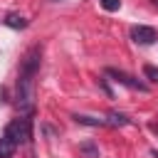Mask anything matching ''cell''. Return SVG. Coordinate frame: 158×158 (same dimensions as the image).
Listing matches in <instances>:
<instances>
[{
  "mask_svg": "<svg viewBox=\"0 0 158 158\" xmlns=\"http://www.w3.org/2000/svg\"><path fill=\"white\" fill-rule=\"evenodd\" d=\"M40 59H42V49L40 47H32L25 59H22V67H20V77H17V106L25 116L32 114L35 109V77H37V69H40Z\"/></svg>",
  "mask_w": 158,
  "mask_h": 158,
  "instance_id": "obj_1",
  "label": "cell"
},
{
  "mask_svg": "<svg viewBox=\"0 0 158 158\" xmlns=\"http://www.w3.org/2000/svg\"><path fill=\"white\" fill-rule=\"evenodd\" d=\"M30 128H32V118H30V116H22V118H15L12 123H7L5 136H7L15 146H22V143L30 141Z\"/></svg>",
  "mask_w": 158,
  "mask_h": 158,
  "instance_id": "obj_2",
  "label": "cell"
},
{
  "mask_svg": "<svg viewBox=\"0 0 158 158\" xmlns=\"http://www.w3.org/2000/svg\"><path fill=\"white\" fill-rule=\"evenodd\" d=\"M106 74L109 77H114L118 84H123V86H128V89H138V91H148V86L143 84V81H138V79H133L131 74H126V72H121V69H114V67H109L106 69Z\"/></svg>",
  "mask_w": 158,
  "mask_h": 158,
  "instance_id": "obj_3",
  "label": "cell"
},
{
  "mask_svg": "<svg viewBox=\"0 0 158 158\" xmlns=\"http://www.w3.org/2000/svg\"><path fill=\"white\" fill-rule=\"evenodd\" d=\"M131 40H133L136 44H153V42L158 40V35H156V30L148 27V25H136V27L131 30Z\"/></svg>",
  "mask_w": 158,
  "mask_h": 158,
  "instance_id": "obj_4",
  "label": "cell"
},
{
  "mask_svg": "<svg viewBox=\"0 0 158 158\" xmlns=\"http://www.w3.org/2000/svg\"><path fill=\"white\" fill-rule=\"evenodd\" d=\"M72 118L81 126H106V118H96V116H86V114H74Z\"/></svg>",
  "mask_w": 158,
  "mask_h": 158,
  "instance_id": "obj_5",
  "label": "cell"
},
{
  "mask_svg": "<svg viewBox=\"0 0 158 158\" xmlns=\"http://www.w3.org/2000/svg\"><path fill=\"white\" fill-rule=\"evenodd\" d=\"M128 123H131V118H128L126 114L109 111V116H106V126H128Z\"/></svg>",
  "mask_w": 158,
  "mask_h": 158,
  "instance_id": "obj_6",
  "label": "cell"
},
{
  "mask_svg": "<svg viewBox=\"0 0 158 158\" xmlns=\"http://www.w3.org/2000/svg\"><path fill=\"white\" fill-rule=\"evenodd\" d=\"M2 22H5L7 27H12V30H22V27H27V20H25L22 15H17V12H10Z\"/></svg>",
  "mask_w": 158,
  "mask_h": 158,
  "instance_id": "obj_7",
  "label": "cell"
},
{
  "mask_svg": "<svg viewBox=\"0 0 158 158\" xmlns=\"http://www.w3.org/2000/svg\"><path fill=\"white\" fill-rule=\"evenodd\" d=\"M15 148H17V146L2 133V138H0V158H10V156L15 153Z\"/></svg>",
  "mask_w": 158,
  "mask_h": 158,
  "instance_id": "obj_8",
  "label": "cell"
},
{
  "mask_svg": "<svg viewBox=\"0 0 158 158\" xmlns=\"http://www.w3.org/2000/svg\"><path fill=\"white\" fill-rule=\"evenodd\" d=\"M79 151H81L86 158H99V148H96L94 141H84V143H79Z\"/></svg>",
  "mask_w": 158,
  "mask_h": 158,
  "instance_id": "obj_9",
  "label": "cell"
},
{
  "mask_svg": "<svg viewBox=\"0 0 158 158\" xmlns=\"http://www.w3.org/2000/svg\"><path fill=\"white\" fill-rule=\"evenodd\" d=\"M143 74H146L151 81H158V67H153V64H146V67H143Z\"/></svg>",
  "mask_w": 158,
  "mask_h": 158,
  "instance_id": "obj_10",
  "label": "cell"
},
{
  "mask_svg": "<svg viewBox=\"0 0 158 158\" xmlns=\"http://www.w3.org/2000/svg\"><path fill=\"white\" fill-rule=\"evenodd\" d=\"M101 7H104V10H109V12H114V10H118V7H121V0H101Z\"/></svg>",
  "mask_w": 158,
  "mask_h": 158,
  "instance_id": "obj_11",
  "label": "cell"
},
{
  "mask_svg": "<svg viewBox=\"0 0 158 158\" xmlns=\"http://www.w3.org/2000/svg\"><path fill=\"white\" fill-rule=\"evenodd\" d=\"M151 131H153V133H158V123H151Z\"/></svg>",
  "mask_w": 158,
  "mask_h": 158,
  "instance_id": "obj_12",
  "label": "cell"
},
{
  "mask_svg": "<svg viewBox=\"0 0 158 158\" xmlns=\"http://www.w3.org/2000/svg\"><path fill=\"white\" fill-rule=\"evenodd\" d=\"M153 2H156V5H158V0H153Z\"/></svg>",
  "mask_w": 158,
  "mask_h": 158,
  "instance_id": "obj_13",
  "label": "cell"
}]
</instances>
